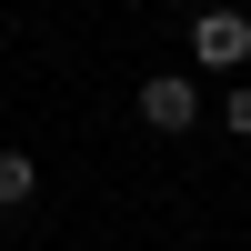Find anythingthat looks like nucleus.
Wrapping results in <instances>:
<instances>
[{"instance_id":"7ed1b4c3","label":"nucleus","mask_w":251,"mask_h":251,"mask_svg":"<svg viewBox=\"0 0 251 251\" xmlns=\"http://www.w3.org/2000/svg\"><path fill=\"white\" fill-rule=\"evenodd\" d=\"M30 191H40V161L30 151H0V211H20Z\"/></svg>"},{"instance_id":"f257e3e1","label":"nucleus","mask_w":251,"mask_h":251,"mask_svg":"<svg viewBox=\"0 0 251 251\" xmlns=\"http://www.w3.org/2000/svg\"><path fill=\"white\" fill-rule=\"evenodd\" d=\"M191 60H201V71H241V60H251V20L241 10H201L191 20Z\"/></svg>"},{"instance_id":"f03ea898","label":"nucleus","mask_w":251,"mask_h":251,"mask_svg":"<svg viewBox=\"0 0 251 251\" xmlns=\"http://www.w3.org/2000/svg\"><path fill=\"white\" fill-rule=\"evenodd\" d=\"M141 121H151V131H191V121H201V91H191L181 71L141 80Z\"/></svg>"},{"instance_id":"20e7f679","label":"nucleus","mask_w":251,"mask_h":251,"mask_svg":"<svg viewBox=\"0 0 251 251\" xmlns=\"http://www.w3.org/2000/svg\"><path fill=\"white\" fill-rule=\"evenodd\" d=\"M221 121H231V131H251V80L231 91V111H221Z\"/></svg>"}]
</instances>
